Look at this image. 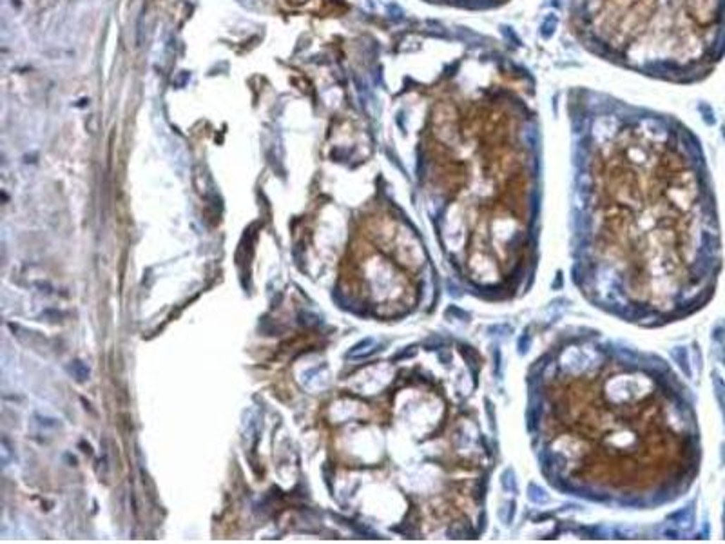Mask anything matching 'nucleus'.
Listing matches in <instances>:
<instances>
[{"instance_id":"obj_2","label":"nucleus","mask_w":725,"mask_h":544,"mask_svg":"<svg viewBox=\"0 0 725 544\" xmlns=\"http://www.w3.org/2000/svg\"><path fill=\"white\" fill-rule=\"evenodd\" d=\"M582 46L655 80L693 84L725 53V0H566Z\"/></svg>"},{"instance_id":"obj_3","label":"nucleus","mask_w":725,"mask_h":544,"mask_svg":"<svg viewBox=\"0 0 725 544\" xmlns=\"http://www.w3.org/2000/svg\"><path fill=\"white\" fill-rule=\"evenodd\" d=\"M68 370L73 374V378H77V381L84 383L89 379V369H87V365L82 363L80 359H75V361L69 363Z\"/></svg>"},{"instance_id":"obj_1","label":"nucleus","mask_w":725,"mask_h":544,"mask_svg":"<svg viewBox=\"0 0 725 544\" xmlns=\"http://www.w3.org/2000/svg\"><path fill=\"white\" fill-rule=\"evenodd\" d=\"M585 149L584 198L600 251L624 233L662 247L687 276L712 294L721 265L717 200L700 147L689 132L655 115L595 120Z\"/></svg>"}]
</instances>
